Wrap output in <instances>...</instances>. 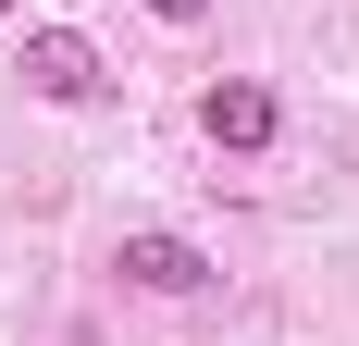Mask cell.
I'll return each mask as SVG.
<instances>
[{"mask_svg":"<svg viewBox=\"0 0 359 346\" xmlns=\"http://www.w3.org/2000/svg\"><path fill=\"white\" fill-rule=\"evenodd\" d=\"M25 87H37V99H62V111H87V99L111 87V62H100L74 25H37V37H25Z\"/></svg>","mask_w":359,"mask_h":346,"instance_id":"cell-1","label":"cell"},{"mask_svg":"<svg viewBox=\"0 0 359 346\" xmlns=\"http://www.w3.org/2000/svg\"><path fill=\"white\" fill-rule=\"evenodd\" d=\"M111 272H124V284H149V297H198V284H211V247L149 223V235H124V247H111Z\"/></svg>","mask_w":359,"mask_h":346,"instance_id":"cell-2","label":"cell"},{"mask_svg":"<svg viewBox=\"0 0 359 346\" xmlns=\"http://www.w3.org/2000/svg\"><path fill=\"white\" fill-rule=\"evenodd\" d=\"M273 124H285V111H273V87H248V74H223L211 99H198V137L211 148H273Z\"/></svg>","mask_w":359,"mask_h":346,"instance_id":"cell-3","label":"cell"},{"mask_svg":"<svg viewBox=\"0 0 359 346\" xmlns=\"http://www.w3.org/2000/svg\"><path fill=\"white\" fill-rule=\"evenodd\" d=\"M149 13H161V25H198V13H211V0H149Z\"/></svg>","mask_w":359,"mask_h":346,"instance_id":"cell-4","label":"cell"},{"mask_svg":"<svg viewBox=\"0 0 359 346\" xmlns=\"http://www.w3.org/2000/svg\"><path fill=\"white\" fill-rule=\"evenodd\" d=\"M0 13H13V0H0Z\"/></svg>","mask_w":359,"mask_h":346,"instance_id":"cell-5","label":"cell"}]
</instances>
